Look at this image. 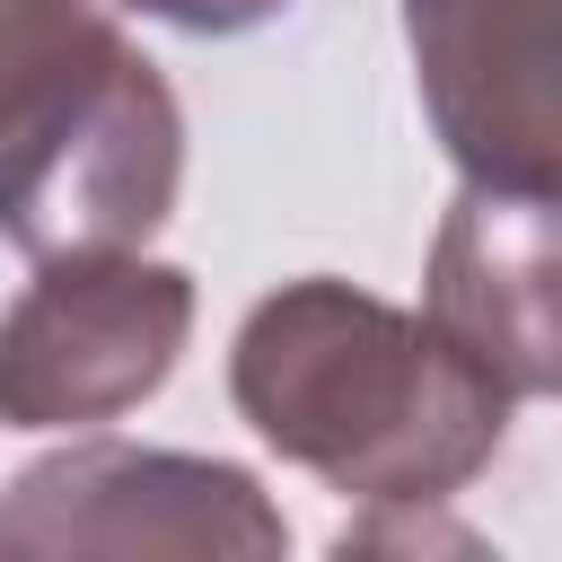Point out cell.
Returning <instances> with one entry per match:
<instances>
[{"instance_id": "6da1fadb", "label": "cell", "mask_w": 562, "mask_h": 562, "mask_svg": "<svg viewBox=\"0 0 562 562\" xmlns=\"http://www.w3.org/2000/svg\"><path fill=\"white\" fill-rule=\"evenodd\" d=\"M228 395L272 457L369 509H439L501 457L518 413L430 316L334 272L281 281L246 307Z\"/></svg>"}, {"instance_id": "7a4b0ae2", "label": "cell", "mask_w": 562, "mask_h": 562, "mask_svg": "<svg viewBox=\"0 0 562 562\" xmlns=\"http://www.w3.org/2000/svg\"><path fill=\"white\" fill-rule=\"evenodd\" d=\"M184 184V105L123 26L0 132V237L35 263L140 255Z\"/></svg>"}, {"instance_id": "3957f363", "label": "cell", "mask_w": 562, "mask_h": 562, "mask_svg": "<svg viewBox=\"0 0 562 562\" xmlns=\"http://www.w3.org/2000/svg\"><path fill=\"white\" fill-rule=\"evenodd\" d=\"M0 562H290V518L228 457L70 439L9 474Z\"/></svg>"}, {"instance_id": "277c9868", "label": "cell", "mask_w": 562, "mask_h": 562, "mask_svg": "<svg viewBox=\"0 0 562 562\" xmlns=\"http://www.w3.org/2000/svg\"><path fill=\"white\" fill-rule=\"evenodd\" d=\"M193 334V272L149 255L44 263L0 316V422L70 430L149 404Z\"/></svg>"}, {"instance_id": "5b68a950", "label": "cell", "mask_w": 562, "mask_h": 562, "mask_svg": "<svg viewBox=\"0 0 562 562\" xmlns=\"http://www.w3.org/2000/svg\"><path fill=\"white\" fill-rule=\"evenodd\" d=\"M562 0H404L413 79L430 105V132L483 193H536L562 184Z\"/></svg>"}, {"instance_id": "8992f818", "label": "cell", "mask_w": 562, "mask_h": 562, "mask_svg": "<svg viewBox=\"0 0 562 562\" xmlns=\"http://www.w3.org/2000/svg\"><path fill=\"white\" fill-rule=\"evenodd\" d=\"M430 325L509 395L536 404L562 386L553 325V202L465 184L430 246Z\"/></svg>"}, {"instance_id": "52a82bcc", "label": "cell", "mask_w": 562, "mask_h": 562, "mask_svg": "<svg viewBox=\"0 0 562 562\" xmlns=\"http://www.w3.org/2000/svg\"><path fill=\"white\" fill-rule=\"evenodd\" d=\"M105 35L114 18L97 0H0V132H18Z\"/></svg>"}, {"instance_id": "ba28073f", "label": "cell", "mask_w": 562, "mask_h": 562, "mask_svg": "<svg viewBox=\"0 0 562 562\" xmlns=\"http://www.w3.org/2000/svg\"><path fill=\"white\" fill-rule=\"evenodd\" d=\"M325 562H501V553L448 509H369L325 544Z\"/></svg>"}, {"instance_id": "9c48e42d", "label": "cell", "mask_w": 562, "mask_h": 562, "mask_svg": "<svg viewBox=\"0 0 562 562\" xmlns=\"http://www.w3.org/2000/svg\"><path fill=\"white\" fill-rule=\"evenodd\" d=\"M132 9L158 26H184V35H246V26L281 18L290 0H132Z\"/></svg>"}]
</instances>
